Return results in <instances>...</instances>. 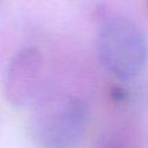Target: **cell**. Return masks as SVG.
Segmentation results:
<instances>
[{
  "mask_svg": "<svg viewBox=\"0 0 148 148\" xmlns=\"http://www.w3.org/2000/svg\"><path fill=\"white\" fill-rule=\"evenodd\" d=\"M90 122V110L74 95H59L40 105L34 120V136L40 148H75Z\"/></svg>",
  "mask_w": 148,
  "mask_h": 148,
  "instance_id": "1",
  "label": "cell"
},
{
  "mask_svg": "<svg viewBox=\"0 0 148 148\" xmlns=\"http://www.w3.org/2000/svg\"><path fill=\"white\" fill-rule=\"evenodd\" d=\"M97 56L103 66L113 75L131 79L146 66L147 40L131 21L122 17L110 18L99 30Z\"/></svg>",
  "mask_w": 148,
  "mask_h": 148,
  "instance_id": "2",
  "label": "cell"
},
{
  "mask_svg": "<svg viewBox=\"0 0 148 148\" xmlns=\"http://www.w3.org/2000/svg\"><path fill=\"white\" fill-rule=\"evenodd\" d=\"M43 57L39 49L25 48L10 61L5 78V96L13 105H22L34 96L39 87Z\"/></svg>",
  "mask_w": 148,
  "mask_h": 148,
  "instance_id": "3",
  "label": "cell"
},
{
  "mask_svg": "<svg viewBox=\"0 0 148 148\" xmlns=\"http://www.w3.org/2000/svg\"><path fill=\"white\" fill-rule=\"evenodd\" d=\"M135 136L131 130L116 129L103 135L97 148H135Z\"/></svg>",
  "mask_w": 148,
  "mask_h": 148,
  "instance_id": "4",
  "label": "cell"
}]
</instances>
